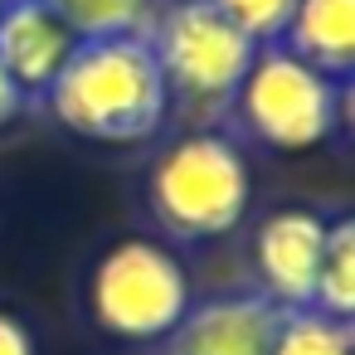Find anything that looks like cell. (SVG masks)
<instances>
[{
  "label": "cell",
  "instance_id": "obj_6",
  "mask_svg": "<svg viewBox=\"0 0 355 355\" xmlns=\"http://www.w3.org/2000/svg\"><path fill=\"white\" fill-rule=\"evenodd\" d=\"M326 234H331V219H321L316 209H302V205L272 209L258 224V234H253V268L263 277V297L268 302H277L282 311L311 306L321 253H326Z\"/></svg>",
  "mask_w": 355,
  "mask_h": 355
},
{
  "label": "cell",
  "instance_id": "obj_13",
  "mask_svg": "<svg viewBox=\"0 0 355 355\" xmlns=\"http://www.w3.org/2000/svg\"><path fill=\"white\" fill-rule=\"evenodd\" d=\"M214 6L263 49V44H282V30L292 20V0H214Z\"/></svg>",
  "mask_w": 355,
  "mask_h": 355
},
{
  "label": "cell",
  "instance_id": "obj_11",
  "mask_svg": "<svg viewBox=\"0 0 355 355\" xmlns=\"http://www.w3.org/2000/svg\"><path fill=\"white\" fill-rule=\"evenodd\" d=\"M311 306L326 311V316H336V321H350V316H355V224H350L345 214L331 219Z\"/></svg>",
  "mask_w": 355,
  "mask_h": 355
},
{
  "label": "cell",
  "instance_id": "obj_12",
  "mask_svg": "<svg viewBox=\"0 0 355 355\" xmlns=\"http://www.w3.org/2000/svg\"><path fill=\"white\" fill-rule=\"evenodd\" d=\"M272 355H355V336H350V321L302 306V311H282Z\"/></svg>",
  "mask_w": 355,
  "mask_h": 355
},
{
  "label": "cell",
  "instance_id": "obj_10",
  "mask_svg": "<svg viewBox=\"0 0 355 355\" xmlns=\"http://www.w3.org/2000/svg\"><path fill=\"white\" fill-rule=\"evenodd\" d=\"M59 20L73 30L78 44L88 40H122V35H146L156 0H49Z\"/></svg>",
  "mask_w": 355,
  "mask_h": 355
},
{
  "label": "cell",
  "instance_id": "obj_8",
  "mask_svg": "<svg viewBox=\"0 0 355 355\" xmlns=\"http://www.w3.org/2000/svg\"><path fill=\"white\" fill-rule=\"evenodd\" d=\"M282 326V306L263 292L214 297L205 306H190L185 321L171 331L175 355H272Z\"/></svg>",
  "mask_w": 355,
  "mask_h": 355
},
{
  "label": "cell",
  "instance_id": "obj_5",
  "mask_svg": "<svg viewBox=\"0 0 355 355\" xmlns=\"http://www.w3.org/2000/svg\"><path fill=\"white\" fill-rule=\"evenodd\" d=\"M88 311L117 340H161L190 311V272L156 239H117L93 263Z\"/></svg>",
  "mask_w": 355,
  "mask_h": 355
},
{
  "label": "cell",
  "instance_id": "obj_9",
  "mask_svg": "<svg viewBox=\"0 0 355 355\" xmlns=\"http://www.w3.org/2000/svg\"><path fill=\"white\" fill-rule=\"evenodd\" d=\"M282 49L321 69L326 78L350 83L355 69V0H292Z\"/></svg>",
  "mask_w": 355,
  "mask_h": 355
},
{
  "label": "cell",
  "instance_id": "obj_2",
  "mask_svg": "<svg viewBox=\"0 0 355 355\" xmlns=\"http://www.w3.org/2000/svg\"><path fill=\"white\" fill-rule=\"evenodd\" d=\"M248 200H253L248 156L219 132H190L171 141L146 175V205L156 224L185 243L234 234L248 214Z\"/></svg>",
  "mask_w": 355,
  "mask_h": 355
},
{
  "label": "cell",
  "instance_id": "obj_1",
  "mask_svg": "<svg viewBox=\"0 0 355 355\" xmlns=\"http://www.w3.org/2000/svg\"><path fill=\"white\" fill-rule=\"evenodd\" d=\"M44 98H49V112L73 137H88L103 146L151 141L171 112V93L146 35L78 44Z\"/></svg>",
  "mask_w": 355,
  "mask_h": 355
},
{
  "label": "cell",
  "instance_id": "obj_7",
  "mask_svg": "<svg viewBox=\"0 0 355 355\" xmlns=\"http://www.w3.org/2000/svg\"><path fill=\"white\" fill-rule=\"evenodd\" d=\"M73 49L78 40L49 0H0V69L25 98H44Z\"/></svg>",
  "mask_w": 355,
  "mask_h": 355
},
{
  "label": "cell",
  "instance_id": "obj_14",
  "mask_svg": "<svg viewBox=\"0 0 355 355\" xmlns=\"http://www.w3.org/2000/svg\"><path fill=\"white\" fill-rule=\"evenodd\" d=\"M0 355H40L35 331H30L15 311H0Z\"/></svg>",
  "mask_w": 355,
  "mask_h": 355
},
{
  "label": "cell",
  "instance_id": "obj_4",
  "mask_svg": "<svg viewBox=\"0 0 355 355\" xmlns=\"http://www.w3.org/2000/svg\"><path fill=\"white\" fill-rule=\"evenodd\" d=\"M146 44L166 78L171 103L185 107H229L258 44L214 6V0H171L151 15Z\"/></svg>",
  "mask_w": 355,
  "mask_h": 355
},
{
  "label": "cell",
  "instance_id": "obj_3",
  "mask_svg": "<svg viewBox=\"0 0 355 355\" xmlns=\"http://www.w3.org/2000/svg\"><path fill=\"white\" fill-rule=\"evenodd\" d=\"M350 103V88L340 78H326L306 59H297L282 44H263L234 93V112L243 132L272 151H311L326 146L340 127Z\"/></svg>",
  "mask_w": 355,
  "mask_h": 355
},
{
  "label": "cell",
  "instance_id": "obj_15",
  "mask_svg": "<svg viewBox=\"0 0 355 355\" xmlns=\"http://www.w3.org/2000/svg\"><path fill=\"white\" fill-rule=\"evenodd\" d=\"M25 107H30V98L10 83V73H6V69H0V132L15 127V122L25 117Z\"/></svg>",
  "mask_w": 355,
  "mask_h": 355
}]
</instances>
